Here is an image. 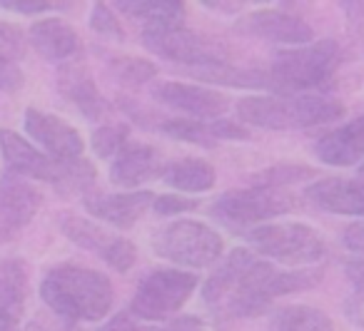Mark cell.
Returning <instances> with one entry per match:
<instances>
[{
	"mask_svg": "<svg viewBox=\"0 0 364 331\" xmlns=\"http://www.w3.org/2000/svg\"><path fill=\"white\" fill-rule=\"evenodd\" d=\"M142 45L157 58L180 63L188 67L230 63V53L223 43L210 40L190 28H170V31H142Z\"/></svg>",
	"mask_w": 364,
	"mask_h": 331,
	"instance_id": "cell-9",
	"label": "cell"
},
{
	"mask_svg": "<svg viewBox=\"0 0 364 331\" xmlns=\"http://www.w3.org/2000/svg\"><path fill=\"white\" fill-rule=\"evenodd\" d=\"M0 155L6 160L8 175L23 180H41L48 185H58L60 180V162L50 160L43 150H38L31 140L18 135L16 130H0Z\"/></svg>",
	"mask_w": 364,
	"mask_h": 331,
	"instance_id": "cell-14",
	"label": "cell"
},
{
	"mask_svg": "<svg viewBox=\"0 0 364 331\" xmlns=\"http://www.w3.org/2000/svg\"><path fill=\"white\" fill-rule=\"evenodd\" d=\"M165 172V162L160 160V152L152 145L130 142L115 160L110 162V182L125 192H135L140 185L157 180Z\"/></svg>",
	"mask_w": 364,
	"mask_h": 331,
	"instance_id": "cell-17",
	"label": "cell"
},
{
	"mask_svg": "<svg viewBox=\"0 0 364 331\" xmlns=\"http://www.w3.org/2000/svg\"><path fill=\"white\" fill-rule=\"evenodd\" d=\"M314 155L329 167H354L364 162V115L329 130L314 145Z\"/></svg>",
	"mask_w": 364,
	"mask_h": 331,
	"instance_id": "cell-20",
	"label": "cell"
},
{
	"mask_svg": "<svg viewBox=\"0 0 364 331\" xmlns=\"http://www.w3.org/2000/svg\"><path fill=\"white\" fill-rule=\"evenodd\" d=\"M359 175L364 177V162H362V165H359Z\"/></svg>",
	"mask_w": 364,
	"mask_h": 331,
	"instance_id": "cell-40",
	"label": "cell"
},
{
	"mask_svg": "<svg viewBox=\"0 0 364 331\" xmlns=\"http://www.w3.org/2000/svg\"><path fill=\"white\" fill-rule=\"evenodd\" d=\"M23 125H26V132L31 135V140L36 145H41V150L50 160L60 162V165L80 160L82 152H85V140L80 137V132L73 125H68L65 120L50 115V112L28 107Z\"/></svg>",
	"mask_w": 364,
	"mask_h": 331,
	"instance_id": "cell-10",
	"label": "cell"
},
{
	"mask_svg": "<svg viewBox=\"0 0 364 331\" xmlns=\"http://www.w3.org/2000/svg\"><path fill=\"white\" fill-rule=\"evenodd\" d=\"M277 331H337L327 314L317 306L292 304L282 309L274 321Z\"/></svg>",
	"mask_w": 364,
	"mask_h": 331,
	"instance_id": "cell-25",
	"label": "cell"
},
{
	"mask_svg": "<svg viewBox=\"0 0 364 331\" xmlns=\"http://www.w3.org/2000/svg\"><path fill=\"white\" fill-rule=\"evenodd\" d=\"M152 202H155V195L147 190L117 192V195L87 192L82 197V207L92 219H100L110 227H117V229H132L152 207Z\"/></svg>",
	"mask_w": 364,
	"mask_h": 331,
	"instance_id": "cell-15",
	"label": "cell"
},
{
	"mask_svg": "<svg viewBox=\"0 0 364 331\" xmlns=\"http://www.w3.org/2000/svg\"><path fill=\"white\" fill-rule=\"evenodd\" d=\"M92 152L100 160H115L127 145H130V127L117 122V125H102L90 137Z\"/></svg>",
	"mask_w": 364,
	"mask_h": 331,
	"instance_id": "cell-29",
	"label": "cell"
},
{
	"mask_svg": "<svg viewBox=\"0 0 364 331\" xmlns=\"http://www.w3.org/2000/svg\"><path fill=\"white\" fill-rule=\"evenodd\" d=\"M188 75L195 80L210 82V85H230V87H247V90H259L269 87V75L264 70H252V67H237L232 63H213V65L188 67Z\"/></svg>",
	"mask_w": 364,
	"mask_h": 331,
	"instance_id": "cell-24",
	"label": "cell"
},
{
	"mask_svg": "<svg viewBox=\"0 0 364 331\" xmlns=\"http://www.w3.org/2000/svg\"><path fill=\"white\" fill-rule=\"evenodd\" d=\"M152 97L172 110L188 115L190 120H220L230 110V97L220 90L193 82H157L152 87Z\"/></svg>",
	"mask_w": 364,
	"mask_h": 331,
	"instance_id": "cell-11",
	"label": "cell"
},
{
	"mask_svg": "<svg viewBox=\"0 0 364 331\" xmlns=\"http://www.w3.org/2000/svg\"><path fill=\"white\" fill-rule=\"evenodd\" d=\"M107 67L112 77L125 87H142L157 77V65L145 58L132 55H107Z\"/></svg>",
	"mask_w": 364,
	"mask_h": 331,
	"instance_id": "cell-28",
	"label": "cell"
},
{
	"mask_svg": "<svg viewBox=\"0 0 364 331\" xmlns=\"http://www.w3.org/2000/svg\"><path fill=\"white\" fill-rule=\"evenodd\" d=\"M162 180L175 192H182V195H203V192H210L215 187L218 172L208 160L182 157V160L167 162Z\"/></svg>",
	"mask_w": 364,
	"mask_h": 331,
	"instance_id": "cell-23",
	"label": "cell"
},
{
	"mask_svg": "<svg viewBox=\"0 0 364 331\" xmlns=\"http://www.w3.org/2000/svg\"><path fill=\"white\" fill-rule=\"evenodd\" d=\"M200 207V200H190L188 195H155L152 210L160 217H175V215H188Z\"/></svg>",
	"mask_w": 364,
	"mask_h": 331,
	"instance_id": "cell-32",
	"label": "cell"
},
{
	"mask_svg": "<svg viewBox=\"0 0 364 331\" xmlns=\"http://www.w3.org/2000/svg\"><path fill=\"white\" fill-rule=\"evenodd\" d=\"M304 197L329 215L359 217L364 219V177L347 180V177H324L314 180L304 190Z\"/></svg>",
	"mask_w": 364,
	"mask_h": 331,
	"instance_id": "cell-16",
	"label": "cell"
},
{
	"mask_svg": "<svg viewBox=\"0 0 364 331\" xmlns=\"http://www.w3.org/2000/svg\"><path fill=\"white\" fill-rule=\"evenodd\" d=\"M152 249L160 259H167L177 269L198 271L223 259L225 242L210 224L198 219H175L157 229Z\"/></svg>",
	"mask_w": 364,
	"mask_h": 331,
	"instance_id": "cell-5",
	"label": "cell"
},
{
	"mask_svg": "<svg viewBox=\"0 0 364 331\" xmlns=\"http://www.w3.org/2000/svg\"><path fill=\"white\" fill-rule=\"evenodd\" d=\"M314 177H317V170H314V167L282 162V165H272V167H264V170L255 172V175L247 177V182H250V187H272V190H284V187L297 185V182L314 180Z\"/></svg>",
	"mask_w": 364,
	"mask_h": 331,
	"instance_id": "cell-27",
	"label": "cell"
},
{
	"mask_svg": "<svg viewBox=\"0 0 364 331\" xmlns=\"http://www.w3.org/2000/svg\"><path fill=\"white\" fill-rule=\"evenodd\" d=\"M344 107L339 100L319 92L307 95H247L237 100V117L245 127L259 130H304L339 120Z\"/></svg>",
	"mask_w": 364,
	"mask_h": 331,
	"instance_id": "cell-2",
	"label": "cell"
},
{
	"mask_svg": "<svg viewBox=\"0 0 364 331\" xmlns=\"http://www.w3.org/2000/svg\"><path fill=\"white\" fill-rule=\"evenodd\" d=\"M28 289H31V269L26 259L0 261V331H18L26 311Z\"/></svg>",
	"mask_w": 364,
	"mask_h": 331,
	"instance_id": "cell-19",
	"label": "cell"
},
{
	"mask_svg": "<svg viewBox=\"0 0 364 331\" xmlns=\"http://www.w3.org/2000/svg\"><path fill=\"white\" fill-rule=\"evenodd\" d=\"M235 31L250 38H262L267 43H277V45L299 48L314 43V31L307 21L292 13L277 11V8H262L242 16L235 23Z\"/></svg>",
	"mask_w": 364,
	"mask_h": 331,
	"instance_id": "cell-12",
	"label": "cell"
},
{
	"mask_svg": "<svg viewBox=\"0 0 364 331\" xmlns=\"http://www.w3.org/2000/svg\"><path fill=\"white\" fill-rule=\"evenodd\" d=\"M0 8L18 16H41V13L55 11L53 3H38V0H0Z\"/></svg>",
	"mask_w": 364,
	"mask_h": 331,
	"instance_id": "cell-34",
	"label": "cell"
},
{
	"mask_svg": "<svg viewBox=\"0 0 364 331\" xmlns=\"http://www.w3.org/2000/svg\"><path fill=\"white\" fill-rule=\"evenodd\" d=\"M200 286L195 271L188 269H155L145 274L132 294L130 311L135 319L147 324H165L175 319L180 309Z\"/></svg>",
	"mask_w": 364,
	"mask_h": 331,
	"instance_id": "cell-6",
	"label": "cell"
},
{
	"mask_svg": "<svg viewBox=\"0 0 364 331\" xmlns=\"http://www.w3.org/2000/svg\"><path fill=\"white\" fill-rule=\"evenodd\" d=\"M297 210V197L287 190L272 187H242L223 192L210 207V215L230 227H259L264 219H274Z\"/></svg>",
	"mask_w": 364,
	"mask_h": 331,
	"instance_id": "cell-7",
	"label": "cell"
},
{
	"mask_svg": "<svg viewBox=\"0 0 364 331\" xmlns=\"http://www.w3.org/2000/svg\"><path fill=\"white\" fill-rule=\"evenodd\" d=\"M41 192L28 180L3 175L0 180V246L13 242L41 210Z\"/></svg>",
	"mask_w": 364,
	"mask_h": 331,
	"instance_id": "cell-13",
	"label": "cell"
},
{
	"mask_svg": "<svg viewBox=\"0 0 364 331\" xmlns=\"http://www.w3.org/2000/svg\"><path fill=\"white\" fill-rule=\"evenodd\" d=\"M342 63V48L332 38L314 40L309 45L284 48L269 65V87L279 95H307L332 82Z\"/></svg>",
	"mask_w": 364,
	"mask_h": 331,
	"instance_id": "cell-3",
	"label": "cell"
},
{
	"mask_svg": "<svg viewBox=\"0 0 364 331\" xmlns=\"http://www.w3.org/2000/svg\"><path fill=\"white\" fill-rule=\"evenodd\" d=\"M117 13L140 23L142 31H170L185 28V6L177 0H120Z\"/></svg>",
	"mask_w": 364,
	"mask_h": 331,
	"instance_id": "cell-22",
	"label": "cell"
},
{
	"mask_svg": "<svg viewBox=\"0 0 364 331\" xmlns=\"http://www.w3.org/2000/svg\"><path fill=\"white\" fill-rule=\"evenodd\" d=\"M255 254L277 264L304 269L324 259L327 244L314 227L302 222H264L245 232Z\"/></svg>",
	"mask_w": 364,
	"mask_h": 331,
	"instance_id": "cell-4",
	"label": "cell"
},
{
	"mask_svg": "<svg viewBox=\"0 0 364 331\" xmlns=\"http://www.w3.org/2000/svg\"><path fill=\"white\" fill-rule=\"evenodd\" d=\"M117 105H120L122 110H125L127 115L132 117V120L140 122V125H147V120H155L150 110H145V107H142L140 102L132 100V97H127V95H120V97H117Z\"/></svg>",
	"mask_w": 364,
	"mask_h": 331,
	"instance_id": "cell-37",
	"label": "cell"
},
{
	"mask_svg": "<svg viewBox=\"0 0 364 331\" xmlns=\"http://www.w3.org/2000/svg\"><path fill=\"white\" fill-rule=\"evenodd\" d=\"M342 11L347 16L349 28H352L354 40H357V45L364 53V3H344Z\"/></svg>",
	"mask_w": 364,
	"mask_h": 331,
	"instance_id": "cell-35",
	"label": "cell"
},
{
	"mask_svg": "<svg viewBox=\"0 0 364 331\" xmlns=\"http://www.w3.org/2000/svg\"><path fill=\"white\" fill-rule=\"evenodd\" d=\"M90 28L97 33V36H105V38H125V31H122L120 21H117L115 11L105 3H95L90 8Z\"/></svg>",
	"mask_w": 364,
	"mask_h": 331,
	"instance_id": "cell-31",
	"label": "cell"
},
{
	"mask_svg": "<svg viewBox=\"0 0 364 331\" xmlns=\"http://www.w3.org/2000/svg\"><path fill=\"white\" fill-rule=\"evenodd\" d=\"M28 43L48 63H70L80 53V36L60 18H43L28 28Z\"/></svg>",
	"mask_w": 364,
	"mask_h": 331,
	"instance_id": "cell-21",
	"label": "cell"
},
{
	"mask_svg": "<svg viewBox=\"0 0 364 331\" xmlns=\"http://www.w3.org/2000/svg\"><path fill=\"white\" fill-rule=\"evenodd\" d=\"M344 274H347V279L352 281L354 291L364 294V259L347 261V264H344Z\"/></svg>",
	"mask_w": 364,
	"mask_h": 331,
	"instance_id": "cell-38",
	"label": "cell"
},
{
	"mask_svg": "<svg viewBox=\"0 0 364 331\" xmlns=\"http://www.w3.org/2000/svg\"><path fill=\"white\" fill-rule=\"evenodd\" d=\"M347 316L354 321L357 326H362L364 329V294H359V291H354L352 296L347 299Z\"/></svg>",
	"mask_w": 364,
	"mask_h": 331,
	"instance_id": "cell-39",
	"label": "cell"
},
{
	"mask_svg": "<svg viewBox=\"0 0 364 331\" xmlns=\"http://www.w3.org/2000/svg\"><path fill=\"white\" fill-rule=\"evenodd\" d=\"M55 224L73 244L90 251V254H97L107 266H112L120 274L130 271L132 264L137 261V249L130 239L112 234L105 227L95 224L92 219H85L75 212H60L55 217Z\"/></svg>",
	"mask_w": 364,
	"mask_h": 331,
	"instance_id": "cell-8",
	"label": "cell"
},
{
	"mask_svg": "<svg viewBox=\"0 0 364 331\" xmlns=\"http://www.w3.org/2000/svg\"><path fill=\"white\" fill-rule=\"evenodd\" d=\"M58 90L65 100H70L75 105V110H80L87 120H102L107 115V100L100 95L95 85V77L87 70L82 63L70 60L65 65H60L58 70Z\"/></svg>",
	"mask_w": 364,
	"mask_h": 331,
	"instance_id": "cell-18",
	"label": "cell"
},
{
	"mask_svg": "<svg viewBox=\"0 0 364 331\" xmlns=\"http://www.w3.org/2000/svg\"><path fill=\"white\" fill-rule=\"evenodd\" d=\"M41 296L48 309L68 324L102 321L112 309V281L97 269L75 264H60L41 281Z\"/></svg>",
	"mask_w": 364,
	"mask_h": 331,
	"instance_id": "cell-1",
	"label": "cell"
},
{
	"mask_svg": "<svg viewBox=\"0 0 364 331\" xmlns=\"http://www.w3.org/2000/svg\"><path fill=\"white\" fill-rule=\"evenodd\" d=\"M342 244L347 246L349 251H354V254L364 256V219L362 222H352V224L344 227Z\"/></svg>",
	"mask_w": 364,
	"mask_h": 331,
	"instance_id": "cell-36",
	"label": "cell"
},
{
	"mask_svg": "<svg viewBox=\"0 0 364 331\" xmlns=\"http://www.w3.org/2000/svg\"><path fill=\"white\" fill-rule=\"evenodd\" d=\"M102 331H203V324H200L195 316H175L172 324H167V326L137 324V321L130 319L127 314H120L117 319H112Z\"/></svg>",
	"mask_w": 364,
	"mask_h": 331,
	"instance_id": "cell-30",
	"label": "cell"
},
{
	"mask_svg": "<svg viewBox=\"0 0 364 331\" xmlns=\"http://www.w3.org/2000/svg\"><path fill=\"white\" fill-rule=\"evenodd\" d=\"M160 130L170 135L172 140L190 142V145L200 147H215L218 145V132H215V120H185V117H172V120H162Z\"/></svg>",
	"mask_w": 364,
	"mask_h": 331,
	"instance_id": "cell-26",
	"label": "cell"
},
{
	"mask_svg": "<svg viewBox=\"0 0 364 331\" xmlns=\"http://www.w3.org/2000/svg\"><path fill=\"white\" fill-rule=\"evenodd\" d=\"M23 87V70L13 58L0 53V92H18Z\"/></svg>",
	"mask_w": 364,
	"mask_h": 331,
	"instance_id": "cell-33",
	"label": "cell"
}]
</instances>
